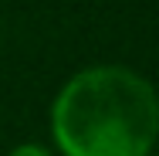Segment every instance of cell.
I'll return each mask as SVG.
<instances>
[{"mask_svg":"<svg viewBox=\"0 0 159 156\" xmlns=\"http://www.w3.org/2000/svg\"><path fill=\"white\" fill-rule=\"evenodd\" d=\"M51 132L64 156H149L159 132L156 92L122 64L85 68L58 92Z\"/></svg>","mask_w":159,"mask_h":156,"instance_id":"obj_1","label":"cell"},{"mask_svg":"<svg viewBox=\"0 0 159 156\" xmlns=\"http://www.w3.org/2000/svg\"><path fill=\"white\" fill-rule=\"evenodd\" d=\"M10 156H51L44 146H37V143H27V146H17Z\"/></svg>","mask_w":159,"mask_h":156,"instance_id":"obj_2","label":"cell"}]
</instances>
